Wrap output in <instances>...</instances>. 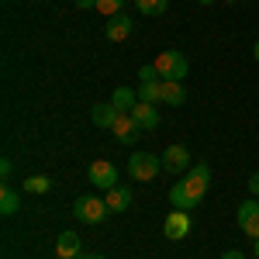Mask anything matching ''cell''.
<instances>
[{
	"instance_id": "obj_1",
	"label": "cell",
	"mask_w": 259,
	"mask_h": 259,
	"mask_svg": "<svg viewBox=\"0 0 259 259\" xmlns=\"http://www.w3.org/2000/svg\"><path fill=\"white\" fill-rule=\"evenodd\" d=\"M207 187H211V166L207 162H194L187 169V177L169 187V204L180 207V211H194L200 200H204Z\"/></svg>"
},
{
	"instance_id": "obj_2",
	"label": "cell",
	"mask_w": 259,
	"mask_h": 259,
	"mask_svg": "<svg viewBox=\"0 0 259 259\" xmlns=\"http://www.w3.org/2000/svg\"><path fill=\"white\" fill-rule=\"evenodd\" d=\"M73 214H76V221H83V225H100V221L111 214V207H107V200H104V197L80 194L76 204H73Z\"/></svg>"
},
{
	"instance_id": "obj_3",
	"label": "cell",
	"mask_w": 259,
	"mask_h": 259,
	"mask_svg": "<svg viewBox=\"0 0 259 259\" xmlns=\"http://www.w3.org/2000/svg\"><path fill=\"white\" fill-rule=\"evenodd\" d=\"M152 66L159 69L162 80H177V83L187 80V69H190L187 56H183V52H177V49H166V52H159V59L152 62Z\"/></svg>"
},
{
	"instance_id": "obj_4",
	"label": "cell",
	"mask_w": 259,
	"mask_h": 259,
	"mask_svg": "<svg viewBox=\"0 0 259 259\" xmlns=\"http://www.w3.org/2000/svg\"><path fill=\"white\" fill-rule=\"evenodd\" d=\"M162 169V156H152V152H132V159H128V173L132 180H152L156 173Z\"/></svg>"
},
{
	"instance_id": "obj_5",
	"label": "cell",
	"mask_w": 259,
	"mask_h": 259,
	"mask_svg": "<svg viewBox=\"0 0 259 259\" xmlns=\"http://www.w3.org/2000/svg\"><path fill=\"white\" fill-rule=\"evenodd\" d=\"M187 232H190V211L173 207V211L166 214V221H162V235L169 242H180V239H187Z\"/></svg>"
},
{
	"instance_id": "obj_6",
	"label": "cell",
	"mask_w": 259,
	"mask_h": 259,
	"mask_svg": "<svg viewBox=\"0 0 259 259\" xmlns=\"http://www.w3.org/2000/svg\"><path fill=\"white\" fill-rule=\"evenodd\" d=\"M239 228H242V235H249L252 242L259 239V200L256 197L239 204Z\"/></svg>"
},
{
	"instance_id": "obj_7",
	"label": "cell",
	"mask_w": 259,
	"mask_h": 259,
	"mask_svg": "<svg viewBox=\"0 0 259 259\" xmlns=\"http://www.w3.org/2000/svg\"><path fill=\"white\" fill-rule=\"evenodd\" d=\"M90 183H94V187H104V190L118 187V169H114V162L94 159L90 162Z\"/></svg>"
},
{
	"instance_id": "obj_8",
	"label": "cell",
	"mask_w": 259,
	"mask_h": 259,
	"mask_svg": "<svg viewBox=\"0 0 259 259\" xmlns=\"http://www.w3.org/2000/svg\"><path fill=\"white\" fill-rule=\"evenodd\" d=\"M162 169H169V173H187V169H190V152H187V145H169V149L162 152Z\"/></svg>"
},
{
	"instance_id": "obj_9",
	"label": "cell",
	"mask_w": 259,
	"mask_h": 259,
	"mask_svg": "<svg viewBox=\"0 0 259 259\" xmlns=\"http://www.w3.org/2000/svg\"><path fill=\"white\" fill-rule=\"evenodd\" d=\"M132 28H135V21L128 18V14H114V18H107V24H104V38L107 41H124L132 35Z\"/></svg>"
},
{
	"instance_id": "obj_10",
	"label": "cell",
	"mask_w": 259,
	"mask_h": 259,
	"mask_svg": "<svg viewBox=\"0 0 259 259\" xmlns=\"http://www.w3.org/2000/svg\"><path fill=\"white\" fill-rule=\"evenodd\" d=\"M132 118H135V124H139L142 132H156V128H159V111H156V104L139 100V104L132 107Z\"/></svg>"
},
{
	"instance_id": "obj_11",
	"label": "cell",
	"mask_w": 259,
	"mask_h": 259,
	"mask_svg": "<svg viewBox=\"0 0 259 259\" xmlns=\"http://www.w3.org/2000/svg\"><path fill=\"white\" fill-rule=\"evenodd\" d=\"M111 132H114V139H118L121 145H135V142H139V135H142V128L135 124V118H132V114H121L118 124H114Z\"/></svg>"
},
{
	"instance_id": "obj_12",
	"label": "cell",
	"mask_w": 259,
	"mask_h": 259,
	"mask_svg": "<svg viewBox=\"0 0 259 259\" xmlns=\"http://www.w3.org/2000/svg\"><path fill=\"white\" fill-rule=\"evenodd\" d=\"M80 249H83V239L76 232H62L56 239V256L59 259H80Z\"/></svg>"
},
{
	"instance_id": "obj_13",
	"label": "cell",
	"mask_w": 259,
	"mask_h": 259,
	"mask_svg": "<svg viewBox=\"0 0 259 259\" xmlns=\"http://www.w3.org/2000/svg\"><path fill=\"white\" fill-rule=\"evenodd\" d=\"M104 200H107L111 214H121L132 207V187H111V190H104Z\"/></svg>"
},
{
	"instance_id": "obj_14",
	"label": "cell",
	"mask_w": 259,
	"mask_h": 259,
	"mask_svg": "<svg viewBox=\"0 0 259 259\" xmlns=\"http://www.w3.org/2000/svg\"><path fill=\"white\" fill-rule=\"evenodd\" d=\"M90 118H94V124H97V128H114V124H118V118H121V111L111 104V100H107V104H94Z\"/></svg>"
},
{
	"instance_id": "obj_15",
	"label": "cell",
	"mask_w": 259,
	"mask_h": 259,
	"mask_svg": "<svg viewBox=\"0 0 259 259\" xmlns=\"http://www.w3.org/2000/svg\"><path fill=\"white\" fill-rule=\"evenodd\" d=\"M111 104L118 107L121 114H132V107L139 104V90H132V87H118V90L111 94Z\"/></svg>"
},
{
	"instance_id": "obj_16",
	"label": "cell",
	"mask_w": 259,
	"mask_h": 259,
	"mask_svg": "<svg viewBox=\"0 0 259 259\" xmlns=\"http://www.w3.org/2000/svg\"><path fill=\"white\" fill-rule=\"evenodd\" d=\"M187 100V90H183V83L177 80H162V104H173V107H180Z\"/></svg>"
},
{
	"instance_id": "obj_17",
	"label": "cell",
	"mask_w": 259,
	"mask_h": 259,
	"mask_svg": "<svg viewBox=\"0 0 259 259\" xmlns=\"http://www.w3.org/2000/svg\"><path fill=\"white\" fill-rule=\"evenodd\" d=\"M21 207V197L14 187H0V214H14Z\"/></svg>"
},
{
	"instance_id": "obj_18",
	"label": "cell",
	"mask_w": 259,
	"mask_h": 259,
	"mask_svg": "<svg viewBox=\"0 0 259 259\" xmlns=\"http://www.w3.org/2000/svg\"><path fill=\"white\" fill-rule=\"evenodd\" d=\"M139 100H145V104H159L162 100V83H139Z\"/></svg>"
},
{
	"instance_id": "obj_19",
	"label": "cell",
	"mask_w": 259,
	"mask_h": 259,
	"mask_svg": "<svg viewBox=\"0 0 259 259\" xmlns=\"http://www.w3.org/2000/svg\"><path fill=\"white\" fill-rule=\"evenodd\" d=\"M135 7H139L142 14H149V18H156V14H166V7H169V0H135Z\"/></svg>"
},
{
	"instance_id": "obj_20",
	"label": "cell",
	"mask_w": 259,
	"mask_h": 259,
	"mask_svg": "<svg viewBox=\"0 0 259 259\" xmlns=\"http://www.w3.org/2000/svg\"><path fill=\"white\" fill-rule=\"evenodd\" d=\"M21 187H24L28 194H49V190H52V180L49 177H28Z\"/></svg>"
},
{
	"instance_id": "obj_21",
	"label": "cell",
	"mask_w": 259,
	"mask_h": 259,
	"mask_svg": "<svg viewBox=\"0 0 259 259\" xmlns=\"http://www.w3.org/2000/svg\"><path fill=\"white\" fill-rule=\"evenodd\" d=\"M124 4H128V0H97V11L104 18H114V14H121Z\"/></svg>"
},
{
	"instance_id": "obj_22",
	"label": "cell",
	"mask_w": 259,
	"mask_h": 259,
	"mask_svg": "<svg viewBox=\"0 0 259 259\" xmlns=\"http://www.w3.org/2000/svg\"><path fill=\"white\" fill-rule=\"evenodd\" d=\"M139 83H159V69H156V66H142L139 69Z\"/></svg>"
},
{
	"instance_id": "obj_23",
	"label": "cell",
	"mask_w": 259,
	"mask_h": 259,
	"mask_svg": "<svg viewBox=\"0 0 259 259\" xmlns=\"http://www.w3.org/2000/svg\"><path fill=\"white\" fill-rule=\"evenodd\" d=\"M249 194H252V197H259V173H252V177H249Z\"/></svg>"
},
{
	"instance_id": "obj_24",
	"label": "cell",
	"mask_w": 259,
	"mask_h": 259,
	"mask_svg": "<svg viewBox=\"0 0 259 259\" xmlns=\"http://www.w3.org/2000/svg\"><path fill=\"white\" fill-rule=\"evenodd\" d=\"M11 169H14V162H11V159H0V173H4V177H11Z\"/></svg>"
},
{
	"instance_id": "obj_25",
	"label": "cell",
	"mask_w": 259,
	"mask_h": 259,
	"mask_svg": "<svg viewBox=\"0 0 259 259\" xmlns=\"http://www.w3.org/2000/svg\"><path fill=\"white\" fill-rule=\"evenodd\" d=\"M76 7H80V11H94V7H97V0H76Z\"/></svg>"
},
{
	"instance_id": "obj_26",
	"label": "cell",
	"mask_w": 259,
	"mask_h": 259,
	"mask_svg": "<svg viewBox=\"0 0 259 259\" xmlns=\"http://www.w3.org/2000/svg\"><path fill=\"white\" fill-rule=\"evenodd\" d=\"M221 259H245V256H242L239 249H228V252H221Z\"/></svg>"
},
{
	"instance_id": "obj_27",
	"label": "cell",
	"mask_w": 259,
	"mask_h": 259,
	"mask_svg": "<svg viewBox=\"0 0 259 259\" xmlns=\"http://www.w3.org/2000/svg\"><path fill=\"white\" fill-rule=\"evenodd\" d=\"M80 259H104L100 252H90V256H80Z\"/></svg>"
},
{
	"instance_id": "obj_28",
	"label": "cell",
	"mask_w": 259,
	"mask_h": 259,
	"mask_svg": "<svg viewBox=\"0 0 259 259\" xmlns=\"http://www.w3.org/2000/svg\"><path fill=\"white\" fill-rule=\"evenodd\" d=\"M252 56H256V62H259V41H256V45H252Z\"/></svg>"
},
{
	"instance_id": "obj_29",
	"label": "cell",
	"mask_w": 259,
	"mask_h": 259,
	"mask_svg": "<svg viewBox=\"0 0 259 259\" xmlns=\"http://www.w3.org/2000/svg\"><path fill=\"white\" fill-rule=\"evenodd\" d=\"M252 249H256V259H259V239H256V242H252Z\"/></svg>"
},
{
	"instance_id": "obj_30",
	"label": "cell",
	"mask_w": 259,
	"mask_h": 259,
	"mask_svg": "<svg viewBox=\"0 0 259 259\" xmlns=\"http://www.w3.org/2000/svg\"><path fill=\"white\" fill-rule=\"evenodd\" d=\"M197 4H214V0H197Z\"/></svg>"
}]
</instances>
